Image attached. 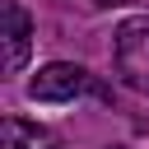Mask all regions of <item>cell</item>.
Listing matches in <instances>:
<instances>
[{
    "label": "cell",
    "instance_id": "7a4b0ae2",
    "mask_svg": "<svg viewBox=\"0 0 149 149\" xmlns=\"http://www.w3.org/2000/svg\"><path fill=\"white\" fill-rule=\"evenodd\" d=\"M79 88H84V70L70 65V61H51L28 79V98L33 102H70Z\"/></svg>",
    "mask_w": 149,
    "mask_h": 149
},
{
    "label": "cell",
    "instance_id": "277c9868",
    "mask_svg": "<svg viewBox=\"0 0 149 149\" xmlns=\"http://www.w3.org/2000/svg\"><path fill=\"white\" fill-rule=\"evenodd\" d=\"M5 149H61L42 126H33V121H19V116H5Z\"/></svg>",
    "mask_w": 149,
    "mask_h": 149
},
{
    "label": "cell",
    "instance_id": "6da1fadb",
    "mask_svg": "<svg viewBox=\"0 0 149 149\" xmlns=\"http://www.w3.org/2000/svg\"><path fill=\"white\" fill-rule=\"evenodd\" d=\"M112 61H116V74L135 93H149V14L126 19L112 33Z\"/></svg>",
    "mask_w": 149,
    "mask_h": 149
},
{
    "label": "cell",
    "instance_id": "5b68a950",
    "mask_svg": "<svg viewBox=\"0 0 149 149\" xmlns=\"http://www.w3.org/2000/svg\"><path fill=\"white\" fill-rule=\"evenodd\" d=\"M84 5H121V0H84Z\"/></svg>",
    "mask_w": 149,
    "mask_h": 149
},
{
    "label": "cell",
    "instance_id": "3957f363",
    "mask_svg": "<svg viewBox=\"0 0 149 149\" xmlns=\"http://www.w3.org/2000/svg\"><path fill=\"white\" fill-rule=\"evenodd\" d=\"M0 19H5V70H23L28 65V51H33V19L19 0H5L0 5Z\"/></svg>",
    "mask_w": 149,
    "mask_h": 149
}]
</instances>
